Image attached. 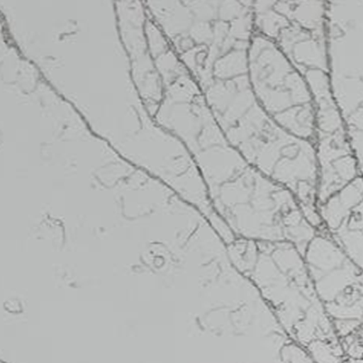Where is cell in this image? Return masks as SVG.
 Returning a JSON list of instances; mask_svg holds the SVG:
<instances>
[{"instance_id":"cell-1","label":"cell","mask_w":363,"mask_h":363,"mask_svg":"<svg viewBox=\"0 0 363 363\" xmlns=\"http://www.w3.org/2000/svg\"><path fill=\"white\" fill-rule=\"evenodd\" d=\"M187 38L204 101L227 141L250 164L296 197L313 225L319 174L315 145L285 132L256 99L248 73L254 0L216 1Z\"/></svg>"},{"instance_id":"cell-7","label":"cell","mask_w":363,"mask_h":363,"mask_svg":"<svg viewBox=\"0 0 363 363\" xmlns=\"http://www.w3.org/2000/svg\"><path fill=\"white\" fill-rule=\"evenodd\" d=\"M356 335H357L359 342H361L362 345L363 346V326L362 327L361 330H359V332L356 333Z\"/></svg>"},{"instance_id":"cell-4","label":"cell","mask_w":363,"mask_h":363,"mask_svg":"<svg viewBox=\"0 0 363 363\" xmlns=\"http://www.w3.org/2000/svg\"><path fill=\"white\" fill-rule=\"evenodd\" d=\"M250 83L269 118L295 138L316 141V106L312 91L280 48L260 34L248 51Z\"/></svg>"},{"instance_id":"cell-6","label":"cell","mask_w":363,"mask_h":363,"mask_svg":"<svg viewBox=\"0 0 363 363\" xmlns=\"http://www.w3.org/2000/svg\"><path fill=\"white\" fill-rule=\"evenodd\" d=\"M318 215L330 238L363 271V178L318 204Z\"/></svg>"},{"instance_id":"cell-3","label":"cell","mask_w":363,"mask_h":363,"mask_svg":"<svg viewBox=\"0 0 363 363\" xmlns=\"http://www.w3.org/2000/svg\"><path fill=\"white\" fill-rule=\"evenodd\" d=\"M233 267L255 288L295 343L310 351L342 348L301 254L286 242L235 239L226 245Z\"/></svg>"},{"instance_id":"cell-2","label":"cell","mask_w":363,"mask_h":363,"mask_svg":"<svg viewBox=\"0 0 363 363\" xmlns=\"http://www.w3.org/2000/svg\"><path fill=\"white\" fill-rule=\"evenodd\" d=\"M196 148L213 209L236 239L290 242L304 255L319 229L293 193L250 164L218 128Z\"/></svg>"},{"instance_id":"cell-5","label":"cell","mask_w":363,"mask_h":363,"mask_svg":"<svg viewBox=\"0 0 363 363\" xmlns=\"http://www.w3.org/2000/svg\"><path fill=\"white\" fill-rule=\"evenodd\" d=\"M320 303L340 340L363 326V271L322 228L303 255Z\"/></svg>"}]
</instances>
